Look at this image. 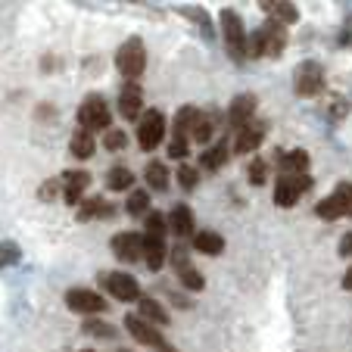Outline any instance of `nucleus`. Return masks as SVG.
I'll list each match as a JSON object with an SVG mask.
<instances>
[{
	"label": "nucleus",
	"instance_id": "nucleus-1",
	"mask_svg": "<svg viewBox=\"0 0 352 352\" xmlns=\"http://www.w3.org/2000/svg\"><path fill=\"white\" fill-rule=\"evenodd\" d=\"M287 47V28L274 19H265L253 34H250V44H246V56H268V60H278Z\"/></svg>",
	"mask_w": 352,
	"mask_h": 352
},
{
	"label": "nucleus",
	"instance_id": "nucleus-2",
	"mask_svg": "<svg viewBox=\"0 0 352 352\" xmlns=\"http://www.w3.org/2000/svg\"><path fill=\"white\" fill-rule=\"evenodd\" d=\"M315 215L321 221H337V219H352V181H340L333 193L315 203Z\"/></svg>",
	"mask_w": 352,
	"mask_h": 352
},
{
	"label": "nucleus",
	"instance_id": "nucleus-3",
	"mask_svg": "<svg viewBox=\"0 0 352 352\" xmlns=\"http://www.w3.org/2000/svg\"><path fill=\"white\" fill-rule=\"evenodd\" d=\"M219 22H221V38H225V44H228V54H231L237 63H243L246 60V44H250V34H246L240 13H237V10H231V7H225V10H221V16H219Z\"/></svg>",
	"mask_w": 352,
	"mask_h": 352
},
{
	"label": "nucleus",
	"instance_id": "nucleus-4",
	"mask_svg": "<svg viewBox=\"0 0 352 352\" xmlns=\"http://www.w3.org/2000/svg\"><path fill=\"white\" fill-rule=\"evenodd\" d=\"M109 122H113V113H109V103L100 94H87L78 107V125L81 131L94 134V131H109Z\"/></svg>",
	"mask_w": 352,
	"mask_h": 352
},
{
	"label": "nucleus",
	"instance_id": "nucleus-5",
	"mask_svg": "<svg viewBox=\"0 0 352 352\" xmlns=\"http://www.w3.org/2000/svg\"><path fill=\"white\" fill-rule=\"evenodd\" d=\"M97 284L103 287L113 299H119V302H140V299H144L138 278L128 274V272H100Z\"/></svg>",
	"mask_w": 352,
	"mask_h": 352
},
{
	"label": "nucleus",
	"instance_id": "nucleus-6",
	"mask_svg": "<svg viewBox=\"0 0 352 352\" xmlns=\"http://www.w3.org/2000/svg\"><path fill=\"white\" fill-rule=\"evenodd\" d=\"M125 331H128V337H134V343H140V346H146V349H153V352H178L172 343H168L166 337L160 333V327H153V324H146L140 315H134V312H128L125 315Z\"/></svg>",
	"mask_w": 352,
	"mask_h": 352
},
{
	"label": "nucleus",
	"instance_id": "nucleus-7",
	"mask_svg": "<svg viewBox=\"0 0 352 352\" xmlns=\"http://www.w3.org/2000/svg\"><path fill=\"white\" fill-rule=\"evenodd\" d=\"M116 69L125 75L128 81H138L146 69V47L140 38H128L125 44L116 50Z\"/></svg>",
	"mask_w": 352,
	"mask_h": 352
},
{
	"label": "nucleus",
	"instance_id": "nucleus-8",
	"mask_svg": "<svg viewBox=\"0 0 352 352\" xmlns=\"http://www.w3.org/2000/svg\"><path fill=\"white\" fill-rule=\"evenodd\" d=\"M327 87V75H324V66L315 60H302L293 72V91L296 97H318L321 91Z\"/></svg>",
	"mask_w": 352,
	"mask_h": 352
},
{
	"label": "nucleus",
	"instance_id": "nucleus-9",
	"mask_svg": "<svg viewBox=\"0 0 352 352\" xmlns=\"http://www.w3.org/2000/svg\"><path fill=\"white\" fill-rule=\"evenodd\" d=\"M66 309L81 318H97L109 309L107 296H100L97 290H85V287H69L66 290Z\"/></svg>",
	"mask_w": 352,
	"mask_h": 352
},
{
	"label": "nucleus",
	"instance_id": "nucleus-10",
	"mask_svg": "<svg viewBox=\"0 0 352 352\" xmlns=\"http://www.w3.org/2000/svg\"><path fill=\"white\" fill-rule=\"evenodd\" d=\"M162 140H166V116L160 109H146L138 122V146L144 153H153Z\"/></svg>",
	"mask_w": 352,
	"mask_h": 352
},
{
	"label": "nucleus",
	"instance_id": "nucleus-11",
	"mask_svg": "<svg viewBox=\"0 0 352 352\" xmlns=\"http://www.w3.org/2000/svg\"><path fill=\"white\" fill-rule=\"evenodd\" d=\"M306 190H312V175H280L278 184H274V206H296Z\"/></svg>",
	"mask_w": 352,
	"mask_h": 352
},
{
	"label": "nucleus",
	"instance_id": "nucleus-12",
	"mask_svg": "<svg viewBox=\"0 0 352 352\" xmlns=\"http://www.w3.org/2000/svg\"><path fill=\"white\" fill-rule=\"evenodd\" d=\"M60 184H63V199L69 206H81L85 203V190L91 187V175L85 168H69V172H63Z\"/></svg>",
	"mask_w": 352,
	"mask_h": 352
},
{
	"label": "nucleus",
	"instance_id": "nucleus-13",
	"mask_svg": "<svg viewBox=\"0 0 352 352\" xmlns=\"http://www.w3.org/2000/svg\"><path fill=\"white\" fill-rule=\"evenodd\" d=\"M109 246H113V256L119 262H138V259H144V234L119 231Z\"/></svg>",
	"mask_w": 352,
	"mask_h": 352
},
{
	"label": "nucleus",
	"instance_id": "nucleus-14",
	"mask_svg": "<svg viewBox=\"0 0 352 352\" xmlns=\"http://www.w3.org/2000/svg\"><path fill=\"white\" fill-rule=\"evenodd\" d=\"M146 109H144V91H140L138 81H125L119 91V116L128 122L140 119Z\"/></svg>",
	"mask_w": 352,
	"mask_h": 352
},
{
	"label": "nucleus",
	"instance_id": "nucleus-15",
	"mask_svg": "<svg viewBox=\"0 0 352 352\" xmlns=\"http://www.w3.org/2000/svg\"><path fill=\"white\" fill-rule=\"evenodd\" d=\"M256 109H259V100H256V94H237V97L231 100V107H228V122H231L234 128H243L253 122Z\"/></svg>",
	"mask_w": 352,
	"mask_h": 352
},
{
	"label": "nucleus",
	"instance_id": "nucleus-16",
	"mask_svg": "<svg viewBox=\"0 0 352 352\" xmlns=\"http://www.w3.org/2000/svg\"><path fill=\"white\" fill-rule=\"evenodd\" d=\"M262 140H265V122H250V125H243L237 134H234V153L237 156H246L253 153V150H259Z\"/></svg>",
	"mask_w": 352,
	"mask_h": 352
},
{
	"label": "nucleus",
	"instance_id": "nucleus-17",
	"mask_svg": "<svg viewBox=\"0 0 352 352\" xmlns=\"http://www.w3.org/2000/svg\"><path fill=\"white\" fill-rule=\"evenodd\" d=\"M166 234H144V262L150 272H160L166 265Z\"/></svg>",
	"mask_w": 352,
	"mask_h": 352
},
{
	"label": "nucleus",
	"instance_id": "nucleus-18",
	"mask_svg": "<svg viewBox=\"0 0 352 352\" xmlns=\"http://www.w3.org/2000/svg\"><path fill=\"white\" fill-rule=\"evenodd\" d=\"M228 156H231V144L221 138V140H215L212 146H206V150H203V156H199V168L212 175V172H219V168L225 166Z\"/></svg>",
	"mask_w": 352,
	"mask_h": 352
},
{
	"label": "nucleus",
	"instance_id": "nucleus-19",
	"mask_svg": "<svg viewBox=\"0 0 352 352\" xmlns=\"http://www.w3.org/2000/svg\"><path fill=\"white\" fill-rule=\"evenodd\" d=\"M116 206L107 203L103 197H87L85 203L78 206V221H94V219H113Z\"/></svg>",
	"mask_w": 352,
	"mask_h": 352
},
{
	"label": "nucleus",
	"instance_id": "nucleus-20",
	"mask_svg": "<svg viewBox=\"0 0 352 352\" xmlns=\"http://www.w3.org/2000/svg\"><path fill=\"white\" fill-rule=\"evenodd\" d=\"M138 315L146 321V324H153V327H166L168 321H172V318H168V312L162 309V302H160V299H153V296L140 299V302H138Z\"/></svg>",
	"mask_w": 352,
	"mask_h": 352
},
{
	"label": "nucleus",
	"instance_id": "nucleus-21",
	"mask_svg": "<svg viewBox=\"0 0 352 352\" xmlns=\"http://www.w3.org/2000/svg\"><path fill=\"white\" fill-rule=\"evenodd\" d=\"M259 7L265 10V13H272V19L280 22V25H293V22H299L296 3H287V0H262Z\"/></svg>",
	"mask_w": 352,
	"mask_h": 352
},
{
	"label": "nucleus",
	"instance_id": "nucleus-22",
	"mask_svg": "<svg viewBox=\"0 0 352 352\" xmlns=\"http://www.w3.org/2000/svg\"><path fill=\"white\" fill-rule=\"evenodd\" d=\"M168 231H172L175 237H193V212H190V206L178 203V206L168 212Z\"/></svg>",
	"mask_w": 352,
	"mask_h": 352
},
{
	"label": "nucleus",
	"instance_id": "nucleus-23",
	"mask_svg": "<svg viewBox=\"0 0 352 352\" xmlns=\"http://www.w3.org/2000/svg\"><path fill=\"white\" fill-rule=\"evenodd\" d=\"M215 128H219V116H215V109H209V113L199 109L197 122H193L190 140H197V144H209V138H215Z\"/></svg>",
	"mask_w": 352,
	"mask_h": 352
},
{
	"label": "nucleus",
	"instance_id": "nucleus-24",
	"mask_svg": "<svg viewBox=\"0 0 352 352\" xmlns=\"http://www.w3.org/2000/svg\"><path fill=\"white\" fill-rule=\"evenodd\" d=\"M193 250L203 256H221L225 253V237L219 231H199L193 234Z\"/></svg>",
	"mask_w": 352,
	"mask_h": 352
},
{
	"label": "nucleus",
	"instance_id": "nucleus-25",
	"mask_svg": "<svg viewBox=\"0 0 352 352\" xmlns=\"http://www.w3.org/2000/svg\"><path fill=\"white\" fill-rule=\"evenodd\" d=\"M309 153L306 150H290L280 153V175H309Z\"/></svg>",
	"mask_w": 352,
	"mask_h": 352
},
{
	"label": "nucleus",
	"instance_id": "nucleus-26",
	"mask_svg": "<svg viewBox=\"0 0 352 352\" xmlns=\"http://www.w3.org/2000/svg\"><path fill=\"white\" fill-rule=\"evenodd\" d=\"M197 116H199V109H197V107H181L178 113H175L172 138H181V140H187V138H190V131H193V122H197Z\"/></svg>",
	"mask_w": 352,
	"mask_h": 352
},
{
	"label": "nucleus",
	"instance_id": "nucleus-27",
	"mask_svg": "<svg viewBox=\"0 0 352 352\" xmlns=\"http://www.w3.org/2000/svg\"><path fill=\"white\" fill-rule=\"evenodd\" d=\"M107 187L116 193H125V190H134V172L128 166H113L107 172Z\"/></svg>",
	"mask_w": 352,
	"mask_h": 352
},
{
	"label": "nucleus",
	"instance_id": "nucleus-28",
	"mask_svg": "<svg viewBox=\"0 0 352 352\" xmlns=\"http://www.w3.org/2000/svg\"><path fill=\"white\" fill-rule=\"evenodd\" d=\"M94 150H97V140H94L87 131H81V128H78V131L72 134V140H69V153H72L75 160H91Z\"/></svg>",
	"mask_w": 352,
	"mask_h": 352
},
{
	"label": "nucleus",
	"instance_id": "nucleus-29",
	"mask_svg": "<svg viewBox=\"0 0 352 352\" xmlns=\"http://www.w3.org/2000/svg\"><path fill=\"white\" fill-rule=\"evenodd\" d=\"M125 212L131 215H150V193L144 190V187H134L131 193H128V199H125Z\"/></svg>",
	"mask_w": 352,
	"mask_h": 352
},
{
	"label": "nucleus",
	"instance_id": "nucleus-30",
	"mask_svg": "<svg viewBox=\"0 0 352 352\" xmlns=\"http://www.w3.org/2000/svg\"><path fill=\"white\" fill-rule=\"evenodd\" d=\"M144 178H146V187H153V190H168V166L166 162H150Z\"/></svg>",
	"mask_w": 352,
	"mask_h": 352
},
{
	"label": "nucleus",
	"instance_id": "nucleus-31",
	"mask_svg": "<svg viewBox=\"0 0 352 352\" xmlns=\"http://www.w3.org/2000/svg\"><path fill=\"white\" fill-rule=\"evenodd\" d=\"M22 262V246L16 240H0V272L19 265Z\"/></svg>",
	"mask_w": 352,
	"mask_h": 352
},
{
	"label": "nucleus",
	"instance_id": "nucleus-32",
	"mask_svg": "<svg viewBox=\"0 0 352 352\" xmlns=\"http://www.w3.org/2000/svg\"><path fill=\"white\" fill-rule=\"evenodd\" d=\"M81 331L87 337H97V340H113L116 337V327L109 321H100V318H85L81 321Z\"/></svg>",
	"mask_w": 352,
	"mask_h": 352
},
{
	"label": "nucleus",
	"instance_id": "nucleus-33",
	"mask_svg": "<svg viewBox=\"0 0 352 352\" xmlns=\"http://www.w3.org/2000/svg\"><path fill=\"white\" fill-rule=\"evenodd\" d=\"M181 16H187L190 22H197L199 32L206 34V38H212V22H209V13L199 7H181Z\"/></svg>",
	"mask_w": 352,
	"mask_h": 352
},
{
	"label": "nucleus",
	"instance_id": "nucleus-34",
	"mask_svg": "<svg viewBox=\"0 0 352 352\" xmlns=\"http://www.w3.org/2000/svg\"><path fill=\"white\" fill-rule=\"evenodd\" d=\"M178 280H181V284H184L190 293H199L203 287H206V278H203V274H199L193 265H187L184 272H178Z\"/></svg>",
	"mask_w": 352,
	"mask_h": 352
},
{
	"label": "nucleus",
	"instance_id": "nucleus-35",
	"mask_svg": "<svg viewBox=\"0 0 352 352\" xmlns=\"http://www.w3.org/2000/svg\"><path fill=\"white\" fill-rule=\"evenodd\" d=\"M246 178H250V184L253 187H262L268 181V162L265 160H253L250 162V168H246Z\"/></svg>",
	"mask_w": 352,
	"mask_h": 352
},
{
	"label": "nucleus",
	"instance_id": "nucleus-36",
	"mask_svg": "<svg viewBox=\"0 0 352 352\" xmlns=\"http://www.w3.org/2000/svg\"><path fill=\"white\" fill-rule=\"evenodd\" d=\"M178 184L184 187V190H193V187L199 184V168L190 166V162H181V168H178Z\"/></svg>",
	"mask_w": 352,
	"mask_h": 352
},
{
	"label": "nucleus",
	"instance_id": "nucleus-37",
	"mask_svg": "<svg viewBox=\"0 0 352 352\" xmlns=\"http://www.w3.org/2000/svg\"><path fill=\"white\" fill-rule=\"evenodd\" d=\"M103 146H107L109 153H119V150H125L128 146V134L119 131V128H109L107 138H103Z\"/></svg>",
	"mask_w": 352,
	"mask_h": 352
},
{
	"label": "nucleus",
	"instance_id": "nucleus-38",
	"mask_svg": "<svg viewBox=\"0 0 352 352\" xmlns=\"http://www.w3.org/2000/svg\"><path fill=\"white\" fill-rule=\"evenodd\" d=\"M187 150H190V144L181 138H168V156L172 160H187Z\"/></svg>",
	"mask_w": 352,
	"mask_h": 352
},
{
	"label": "nucleus",
	"instance_id": "nucleus-39",
	"mask_svg": "<svg viewBox=\"0 0 352 352\" xmlns=\"http://www.w3.org/2000/svg\"><path fill=\"white\" fill-rule=\"evenodd\" d=\"M346 113H349V100H346V97H333L331 100V119H346Z\"/></svg>",
	"mask_w": 352,
	"mask_h": 352
},
{
	"label": "nucleus",
	"instance_id": "nucleus-40",
	"mask_svg": "<svg viewBox=\"0 0 352 352\" xmlns=\"http://www.w3.org/2000/svg\"><path fill=\"white\" fill-rule=\"evenodd\" d=\"M60 187H63L60 181H44V187H41V193H38V197H41V199H54Z\"/></svg>",
	"mask_w": 352,
	"mask_h": 352
},
{
	"label": "nucleus",
	"instance_id": "nucleus-41",
	"mask_svg": "<svg viewBox=\"0 0 352 352\" xmlns=\"http://www.w3.org/2000/svg\"><path fill=\"white\" fill-rule=\"evenodd\" d=\"M337 253L343 256V259H349V256H352V231H349V234H343V237H340V246H337Z\"/></svg>",
	"mask_w": 352,
	"mask_h": 352
},
{
	"label": "nucleus",
	"instance_id": "nucleus-42",
	"mask_svg": "<svg viewBox=\"0 0 352 352\" xmlns=\"http://www.w3.org/2000/svg\"><path fill=\"white\" fill-rule=\"evenodd\" d=\"M352 44V19L343 25V32H340V47H349Z\"/></svg>",
	"mask_w": 352,
	"mask_h": 352
},
{
	"label": "nucleus",
	"instance_id": "nucleus-43",
	"mask_svg": "<svg viewBox=\"0 0 352 352\" xmlns=\"http://www.w3.org/2000/svg\"><path fill=\"white\" fill-rule=\"evenodd\" d=\"M343 290H352V265L346 268V274H343Z\"/></svg>",
	"mask_w": 352,
	"mask_h": 352
},
{
	"label": "nucleus",
	"instance_id": "nucleus-44",
	"mask_svg": "<svg viewBox=\"0 0 352 352\" xmlns=\"http://www.w3.org/2000/svg\"><path fill=\"white\" fill-rule=\"evenodd\" d=\"M85 352H94V349H85Z\"/></svg>",
	"mask_w": 352,
	"mask_h": 352
},
{
	"label": "nucleus",
	"instance_id": "nucleus-45",
	"mask_svg": "<svg viewBox=\"0 0 352 352\" xmlns=\"http://www.w3.org/2000/svg\"><path fill=\"white\" fill-rule=\"evenodd\" d=\"M122 352H125V349H122Z\"/></svg>",
	"mask_w": 352,
	"mask_h": 352
}]
</instances>
